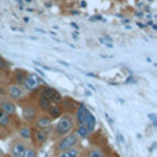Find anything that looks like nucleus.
<instances>
[{
	"mask_svg": "<svg viewBox=\"0 0 157 157\" xmlns=\"http://www.w3.org/2000/svg\"><path fill=\"white\" fill-rule=\"evenodd\" d=\"M0 109L3 112H6L7 114H10V116L17 113V106L14 103V101L10 99V98H2L0 99Z\"/></svg>",
	"mask_w": 157,
	"mask_h": 157,
	"instance_id": "nucleus-5",
	"label": "nucleus"
},
{
	"mask_svg": "<svg viewBox=\"0 0 157 157\" xmlns=\"http://www.w3.org/2000/svg\"><path fill=\"white\" fill-rule=\"evenodd\" d=\"M32 135H33V139H35V142H36V144H39V145L46 144L47 138H48V135H47V131L39 130V128L32 134Z\"/></svg>",
	"mask_w": 157,
	"mask_h": 157,
	"instance_id": "nucleus-10",
	"label": "nucleus"
},
{
	"mask_svg": "<svg viewBox=\"0 0 157 157\" xmlns=\"http://www.w3.org/2000/svg\"><path fill=\"white\" fill-rule=\"evenodd\" d=\"M47 112H48V116L51 117V119H59V117L62 116L63 109L61 108L59 105H51Z\"/></svg>",
	"mask_w": 157,
	"mask_h": 157,
	"instance_id": "nucleus-12",
	"label": "nucleus"
},
{
	"mask_svg": "<svg viewBox=\"0 0 157 157\" xmlns=\"http://www.w3.org/2000/svg\"><path fill=\"white\" fill-rule=\"evenodd\" d=\"M22 117L26 121H35V119L37 117V110L33 105H26L22 108Z\"/></svg>",
	"mask_w": 157,
	"mask_h": 157,
	"instance_id": "nucleus-7",
	"label": "nucleus"
},
{
	"mask_svg": "<svg viewBox=\"0 0 157 157\" xmlns=\"http://www.w3.org/2000/svg\"><path fill=\"white\" fill-rule=\"evenodd\" d=\"M37 105L41 110H48L50 106H51V101H50L47 97H44V95H40V97H39V101H37Z\"/></svg>",
	"mask_w": 157,
	"mask_h": 157,
	"instance_id": "nucleus-18",
	"label": "nucleus"
},
{
	"mask_svg": "<svg viewBox=\"0 0 157 157\" xmlns=\"http://www.w3.org/2000/svg\"><path fill=\"white\" fill-rule=\"evenodd\" d=\"M88 157H103V153L101 149H91L88 152Z\"/></svg>",
	"mask_w": 157,
	"mask_h": 157,
	"instance_id": "nucleus-22",
	"label": "nucleus"
},
{
	"mask_svg": "<svg viewBox=\"0 0 157 157\" xmlns=\"http://www.w3.org/2000/svg\"><path fill=\"white\" fill-rule=\"evenodd\" d=\"M22 94H24V90H22V87L18 86V84H10V86L7 87V95L10 99H13V101L19 99V98L22 97Z\"/></svg>",
	"mask_w": 157,
	"mask_h": 157,
	"instance_id": "nucleus-6",
	"label": "nucleus"
},
{
	"mask_svg": "<svg viewBox=\"0 0 157 157\" xmlns=\"http://www.w3.org/2000/svg\"><path fill=\"white\" fill-rule=\"evenodd\" d=\"M77 145H78V138L76 136V134L69 132V134H66V135H63L62 139L55 144V152L61 153V152H63V150L72 149V147L77 146Z\"/></svg>",
	"mask_w": 157,
	"mask_h": 157,
	"instance_id": "nucleus-2",
	"label": "nucleus"
},
{
	"mask_svg": "<svg viewBox=\"0 0 157 157\" xmlns=\"http://www.w3.org/2000/svg\"><path fill=\"white\" fill-rule=\"evenodd\" d=\"M22 86H24V88L26 90V91H33V90H36L39 86H40V77L33 75V73L26 75V78L24 80Z\"/></svg>",
	"mask_w": 157,
	"mask_h": 157,
	"instance_id": "nucleus-4",
	"label": "nucleus"
},
{
	"mask_svg": "<svg viewBox=\"0 0 157 157\" xmlns=\"http://www.w3.org/2000/svg\"><path fill=\"white\" fill-rule=\"evenodd\" d=\"M25 157H37V152L33 147H28L26 153H25Z\"/></svg>",
	"mask_w": 157,
	"mask_h": 157,
	"instance_id": "nucleus-23",
	"label": "nucleus"
},
{
	"mask_svg": "<svg viewBox=\"0 0 157 157\" xmlns=\"http://www.w3.org/2000/svg\"><path fill=\"white\" fill-rule=\"evenodd\" d=\"M28 145L22 141H15L11 144L10 146V152L14 157H25V153H26Z\"/></svg>",
	"mask_w": 157,
	"mask_h": 157,
	"instance_id": "nucleus-3",
	"label": "nucleus"
},
{
	"mask_svg": "<svg viewBox=\"0 0 157 157\" xmlns=\"http://www.w3.org/2000/svg\"><path fill=\"white\" fill-rule=\"evenodd\" d=\"M50 101H51V103H54V105H58V103H61V101H62V97H61V94L58 91H54V94L51 95Z\"/></svg>",
	"mask_w": 157,
	"mask_h": 157,
	"instance_id": "nucleus-20",
	"label": "nucleus"
},
{
	"mask_svg": "<svg viewBox=\"0 0 157 157\" xmlns=\"http://www.w3.org/2000/svg\"><path fill=\"white\" fill-rule=\"evenodd\" d=\"M75 127V121L72 119L71 114H65V116H61L58 119V123L54 127V134L57 136H63L66 134H69Z\"/></svg>",
	"mask_w": 157,
	"mask_h": 157,
	"instance_id": "nucleus-1",
	"label": "nucleus"
},
{
	"mask_svg": "<svg viewBox=\"0 0 157 157\" xmlns=\"http://www.w3.org/2000/svg\"><path fill=\"white\" fill-rule=\"evenodd\" d=\"M26 72L25 71H15L14 72V78H15V84H22L24 83V80L26 78Z\"/></svg>",
	"mask_w": 157,
	"mask_h": 157,
	"instance_id": "nucleus-19",
	"label": "nucleus"
},
{
	"mask_svg": "<svg viewBox=\"0 0 157 157\" xmlns=\"http://www.w3.org/2000/svg\"><path fill=\"white\" fill-rule=\"evenodd\" d=\"M87 114H88V109L86 108V105L80 103L76 109V123L77 124H84V123H86Z\"/></svg>",
	"mask_w": 157,
	"mask_h": 157,
	"instance_id": "nucleus-9",
	"label": "nucleus"
},
{
	"mask_svg": "<svg viewBox=\"0 0 157 157\" xmlns=\"http://www.w3.org/2000/svg\"><path fill=\"white\" fill-rule=\"evenodd\" d=\"M95 124H97L95 116H94L92 113H90V112H88V114H87V119H86V123H84V125H86V128L88 130V132H90V134L94 132V130H95Z\"/></svg>",
	"mask_w": 157,
	"mask_h": 157,
	"instance_id": "nucleus-11",
	"label": "nucleus"
},
{
	"mask_svg": "<svg viewBox=\"0 0 157 157\" xmlns=\"http://www.w3.org/2000/svg\"><path fill=\"white\" fill-rule=\"evenodd\" d=\"M25 3H28V4H30V3H33V0H24Z\"/></svg>",
	"mask_w": 157,
	"mask_h": 157,
	"instance_id": "nucleus-26",
	"label": "nucleus"
},
{
	"mask_svg": "<svg viewBox=\"0 0 157 157\" xmlns=\"http://www.w3.org/2000/svg\"><path fill=\"white\" fill-rule=\"evenodd\" d=\"M35 124L36 127L39 128V130H47V128L51 125L52 123V119L50 116H47V114H43V116H39L35 119Z\"/></svg>",
	"mask_w": 157,
	"mask_h": 157,
	"instance_id": "nucleus-8",
	"label": "nucleus"
},
{
	"mask_svg": "<svg viewBox=\"0 0 157 157\" xmlns=\"http://www.w3.org/2000/svg\"><path fill=\"white\" fill-rule=\"evenodd\" d=\"M61 102L63 103V106H65V109L68 112H73L77 109V103L76 101L73 99V98H62V101Z\"/></svg>",
	"mask_w": 157,
	"mask_h": 157,
	"instance_id": "nucleus-13",
	"label": "nucleus"
},
{
	"mask_svg": "<svg viewBox=\"0 0 157 157\" xmlns=\"http://www.w3.org/2000/svg\"><path fill=\"white\" fill-rule=\"evenodd\" d=\"M18 135L21 136L24 141H29V139H32V130H30L28 125H24V127L19 128Z\"/></svg>",
	"mask_w": 157,
	"mask_h": 157,
	"instance_id": "nucleus-17",
	"label": "nucleus"
},
{
	"mask_svg": "<svg viewBox=\"0 0 157 157\" xmlns=\"http://www.w3.org/2000/svg\"><path fill=\"white\" fill-rule=\"evenodd\" d=\"M6 136H7V135H6V132L3 131V128L0 127V139H6Z\"/></svg>",
	"mask_w": 157,
	"mask_h": 157,
	"instance_id": "nucleus-25",
	"label": "nucleus"
},
{
	"mask_svg": "<svg viewBox=\"0 0 157 157\" xmlns=\"http://www.w3.org/2000/svg\"><path fill=\"white\" fill-rule=\"evenodd\" d=\"M17 2H18L19 4H21V3H24V0H17Z\"/></svg>",
	"mask_w": 157,
	"mask_h": 157,
	"instance_id": "nucleus-27",
	"label": "nucleus"
},
{
	"mask_svg": "<svg viewBox=\"0 0 157 157\" xmlns=\"http://www.w3.org/2000/svg\"><path fill=\"white\" fill-rule=\"evenodd\" d=\"M10 125H11V116L0 109V127L6 128V127H10Z\"/></svg>",
	"mask_w": 157,
	"mask_h": 157,
	"instance_id": "nucleus-16",
	"label": "nucleus"
},
{
	"mask_svg": "<svg viewBox=\"0 0 157 157\" xmlns=\"http://www.w3.org/2000/svg\"><path fill=\"white\" fill-rule=\"evenodd\" d=\"M54 91L55 90L54 88H51V87H43V90H41V95H44V97H47L50 99V98H51V95L54 94Z\"/></svg>",
	"mask_w": 157,
	"mask_h": 157,
	"instance_id": "nucleus-21",
	"label": "nucleus"
},
{
	"mask_svg": "<svg viewBox=\"0 0 157 157\" xmlns=\"http://www.w3.org/2000/svg\"><path fill=\"white\" fill-rule=\"evenodd\" d=\"M75 134H76V136L78 139H86L87 136L90 135L88 130L86 128V125H84V124H77L76 130H75Z\"/></svg>",
	"mask_w": 157,
	"mask_h": 157,
	"instance_id": "nucleus-15",
	"label": "nucleus"
},
{
	"mask_svg": "<svg viewBox=\"0 0 157 157\" xmlns=\"http://www.w3.org/2000/svg\"><path fill=\"white\" fill-rule=\"evenodd\" d=\"M80 155V149L77 146L72 147V149H68V150H63V152L58 153L57 157H78Z\"/></svg>",
	"mask_w": 157,
	"mask_h": 157,
	"instance_id": "nucleus-14",
	"label": "nucleus"
},
{
	"mask_svg": "<svg viewBox=\"0 0 157 157\" xmlns=\"http://www.w3.org/2000/svg\"><path fill=\"white\" fill-rule=\"evenodd\" d=\"M6 66H7V63L4 62V59H3L2 57H0V71H4Z\"/></svg>",
	"mask_w": 157,
	"mask_h": 157,
	"instance_id": "nucleus-24",
	"label": "nucleus"
}]
</instances>
